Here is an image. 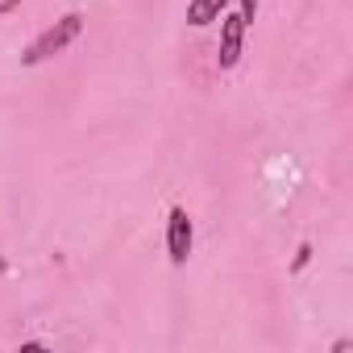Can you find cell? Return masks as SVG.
I'll return each mask as SVG.
<instances>
[{
	"instance_id": "cell-6",
	"label": "cell",
	"mask_w": 353,
	"mask_h": 353,
	"mask_svg": "<svg viewBox=\"0 0 353 353\" xmlns=\"http://www.w3.org/2000/svg\"><path fill=\"white\" fill-rule=\"evenodd\" d=\"M237 13H241V21L250 26V21L258 17V0H241V9H237Z\"/></svg>"
},
{
	"instance_id": "cell-3",
	"label": "cell",
	"mask_w": 353,
	"mask_h": 353,
	"mask_svg": "<svg viewBox=\"0 0 353 353\" xmlns=\"http://www.w3.org/2000/svg\"><path fill=\"white\" fill-rule=\"evenodd\" d=\"M241 50H245V21L241 13H221V46H216V63L221 71H233L241 63Z\"/></svg>"
},
{
	"instance_id": "cell-4",
	"label": "cell",
	"mask_w": 353,
	"mask_h": 353,
	"mask_svg": "<svg viewBox=\"0 0 353 353\" xmlns=\"http://www.w3.org/2000/svg\"><path fill=\"white\" fill-rule=\"evenodd\" d=\"M229 9V0H188V26L204 30L212 21H221V13Z\"/></svg>"
},
{
	"instance_id": "cell-2",
	"label": "cell",
	"mask_w": 353,
	"mask_h": 353,
	"mask_svg": "<svg viewBox=\"0 0 353 353\" xmlns=\"http://www.w3.org/2000/svg\"><path fill=\"white\" fill-rule=\"evenodd\" d=\"M192 245H196V229H192V216L188 208L174 204L166 212V254H170V266H188L192 258Z\"/></svg>"
},
{
	"instance_id": "cell-1",
	"label": "cell",
	"mask_w": 353,
	"mask_h": 353,
	"mask_svg": "<svg viewBox=\"0 0 353 353\" xmlns=\"http://www.w3.org/2000/svg\"><path fill=\"white\" fill-rule=\"evenodd\" d=\"M83 34V13L79 9H71V13H63L50 30H42L30 46H26V54H21V67H42L46 59H54V54H63L75 38Z\"/></svg>"
},
{
	"instance_id": "cell-5",
	"label": "cell",
	"mask_w": 353,
	"mask_h": 353,
	"mask_svg": "<svg viewBox=\"0 0 353 353\" xmlns=\"http://www.w3.org/2000/svg\"><path fill=\"white\" fill-rule=\"evenodd\" d=\"M307 262H312V245H307V241H303V245H299V250H295V262H291V274H299V270H303V266H307Z\"/></svg>"
}]
</instances>
